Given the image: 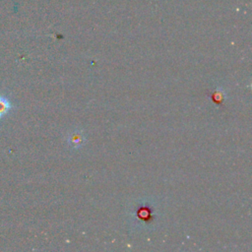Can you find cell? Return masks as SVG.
Instances as JSON below:
<instances>
[{
    "label": "cell",
    "mask_w": 252,
    "mask_h": 252,
    "mask_svg": "<svg viewBox=\"0 0 252 252\" xmlns=\"http://www.w3.org/2000/svg\"><path fill=\"white\" fill-rule=\"evenodd\" d=\"M11 103L9 99L3 95H0V118L8 113L11 108Z\"/></svg>",
    "instance_id": "6da1fadb"
}]
</instances>
